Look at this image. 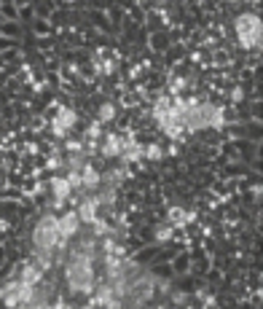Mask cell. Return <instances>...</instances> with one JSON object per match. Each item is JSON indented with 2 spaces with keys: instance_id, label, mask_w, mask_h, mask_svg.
<instances>
[{
  "instance_id": "1",
  "label": "cell",
  "mask_w": 263,
  "mask_h": 309,
  "mask_svg": "<svg viewBox=\"0 0 263 309\" xmlns=\"http://www.w3.org/2000/svg\"><path fill=\"white\" fill-rule=\"evenodd\" d=\"M65 277H67V288L73 293H94V237H86L65 261Z\"/></svg>"
},
{
  "instance_id": "2",
  "label": "cell",
  "mask_w": 263,
  "mask_h": 309,
  "mask_svg": "<svg viewBox=\"0 0 263 309\" xmlns=\"http://www.w3.org/2000/svg\"><path fill=\"white\" fill-rule=\"evenodd\" d=\"M223 124H226V116H223L220 105L193 102L183 119V129L185 132H202V129H220Z\"/></svg>"
},
{
  "instance_id": "3",
  "label": "cell",
  "mask_w": 263,
  "mask_h": 309,
  "mask_svg": "<svg viewBox=\"0 0 263 309\" xmlns=\"http://www.w3.org/2000/svg\"><path fill=\"white\" fill-rule=\"evenodd\" d=\"M234 30H236V38H239V46H242V49H258L260 46L263 22H260L258 14H252V11L239 14L234 19Z\"/></svg>"
},
{
  "instance_id": "4",
  "label": "cell",
  "mask_w": 263,
  "mask_h": 309,
  "mask_svg": "<svg viewBox=\"0 0 263 309\" xmlns=\"http://www.w3.org/2000/svg\"><path fill=\"white\" fill-rule=\"evenodd\" d=\"M59 226H57V215H43L33 229V247L35 253H54V245L59 239Z\"/></svg>"
},
{
  "instance_id": "5",
  "label": "cell",
  "mask_w": 263,
  "mask_h": 309,
  "mask_svg": "<svg viewBox=\"0 0 263 309\" xmlns=\"http://www.w3.org/2000/svg\"><path fill=\"white\" fill-rule=\"evenodd\" d=\"M140 274V272H137ZM153 298V277L148 274H140V277H132L129 274V282H126V293H123V306H143Z\"/></svg>"
},
{
  "instance_id": "6",
  "label": "cell",
  "mask_w": 263,
  "mask_h": 309,
  "mask_svg": "<svg viewBox=\"0 0 263 309\" xmlns=\"http://www.w3.org/2000/svg\"><path fill=\"white\" fill-rule=\"evenodd\" d=\"M57 226H59V234L65 237V239H70L78 234V229H81V218H78V213H65L62 218H57Z\"/></svg>"
},
{
  "instance_id": "7",
  "label": "cell",
  "mask_w": 263,
  "mask_h": 309,
  "mask_svg": "<svg viewBox=\"0 0 263 309\" xmlns=\"http://www.w3.org/2000/svg\"><path fill=\"white\" fill-rule=\"evenodd\" d=\"M51 191H54V204H62V202H67L70 199V194H73V188H70V183H67V177H59V175H54L51 177Z\"/></svg>"
},
{
  "instance_id": "8",
  "label": "cell",
  "mask_w": 263,
  "mask_h": 309,
  "mask_svg": "<svg viewBox=\"0 0 263 309\" xmlns=\"http://www.w3.org/2000/svg\"><path fill=\"white\" fill-rule=\"evenodd\" d=\"M97 210H99L97 196L83 199V202L78 204V218H81V223H94V221H97Z\"/></svg>"
},
{
  "instance_id": "9",
  "label": "cell",
  "mask_w": 263,
  "mask_h": 309,
  "mask_svg": "<svg viewBox=\"0 0 263 309\" xmlns=\"http://www.w3.org/2000/svg\"><path fill=\"white\" fill-rule=\"evenodd\" d=\"M193 218H196V213H188V210H183V207H169V213H167L169 226H183V223H191Z\"/></svg>"
},
{
  "instance_id": "10",
  "label": "cell",
  "mask_w": 263,
  "mask_h": 309,
  "mask_svg": "<svg viewBox=\"0 0 263 309\" xmlns=\"http://www.w3.org/2000/svg\"><path fill=\"white\" fill-rule=\"evenodd\" d=\"M99 183H102V175H99L91 164H83L81 167V185H83V188L91 191V188H97Z\"/></svg>"
},
{
  "instance_id": "11",
  "label": "cell",
  "mask_w": 263,
  "mask_h": 309,
  "mask_svg": "<svg viewBox=\"0 0 263 309\" xmlns=\"http://www.w3.org/2000/svg\"><path fill=\"white\" fill-rule=\"evenodd\" d=\"M19 280L25 282V285H41V280H43V269L38 266V264H27L25 269H22Z\"/></svg>"
},
{
  "instance_id": "12",
  "label": "cell",
  "mask_w": 263,
  "mask_h": 309,
  "mask_svg": "<svg viewBox=\"0 0 263 309\" xmlns=\"http://www.w3.org/2000/svg\"><path fill=\"white\" fill-rule=\"evenodd\" d=\"M121 148H123V140L118 135H107L105 143H102V156L113 159V156H121Z\"/></svg>"
},
{
  "instance_id": "13",
  "label": "cell",
  "mask_w": 263,
  "mask_h": 309,
  "mask_svg": "<svg viewBox=\"0 0 263 309\" xmlns=\"http://www.w3.org/2000/svg\"><path fill=\"white\" fill-rule=\"evenodd\" d=\"M121 156L123 161H140L143 159V145H137V143H123V148H121Z\"/></svg>"
},
{
  "instance_id": "14",
  "label": "cell",
  "mask_w": 263,
  "mask_h": 309,
  "mask_svg": "<svg viewBox=\"0 0 263 309\" xmlns=\"http://www.w3.org/2000/svg\"><path fill=\"white\" fill-rule=\"evenodd\" d=\"M57 121H59L65 129H70L73 124L78 121V116H75V111H70V108H62V111L57 113Z\"/></svg>"
},
{
  "instance_id": "15",
  "label": "cell",
  "mask_w": 263,
  "mask_h": 309,
  "mask_svg": "<svg viewBox=\"0 0 263 309\" xmlns=\"http://www.w3.org/2000/svg\"><path fill=\"white\" fill-rule=\"evenodd\" d=\"M169 105H172V99H169V97H159L156 99V105H153V119H161V116H164L167 111H169Z\"/></svg>"
},
{
  "instance_id": "16",
  "label": "cell",
  "mask_w": 263,
  "mask_h": 309,
  "mask_svg": "<svg viewBox=\"0 0 263 309\" xmlns=\"http://www.w3.org/2000/svg\"><path fill=\"white\" fill-rule=\"evenodd\" d=\"M115 119V105L113 102H105L102 108H99V124H107V121H113Z\"/></svg>"
},
{
  "instance_id": "17",
  "label": "cell",
  "mask_w": 263,
  "mask_h": 309,
  "mask_svg": "<svg viewBox=\"0 0 263 309\" xmlns=\"http://www.w3.org/2000/svg\"><path fill=\"white\" fill-rule=\"evenodd\" d=\"M161 156H164V151H161V145L151 143L148 148H143V159H151V161H159Z\"/></svg>"
},
{
  "instance_id": "18",
  "label": "cell",
  "mask_w": 263,
  "mask_h": 309,
  "mask_svg": "<svg viewBox=\"0 0 263 309\" xmlns=\"http://www.w3.org/2000/svg\"><path fill=\"white\" fill-rule=\"evenodd\" d=\"M83 164H86V156H83L81 151L70 156V172H81V167H83Z\"/></svg>"
},
{
  "instance_id": "19",
  "label": "cell",
  "mask_w": 263,
  "mask_h": 309,
  "mask_svg": "<svg viewBox=\"0 0 263 309\" xmlns=\"http://www.w3.org/2000/svg\"><path fill=\"white\" fill-rule=\"evenodd\" d=\"M169 237H172V226H169V223H164V226L156 229V239H159V242H167Z\"/></svg>"
},
{
  "instance_id": "20",
  "label": "cell",
  "mask_w": 263,
  "mask_h": 309,
  "mask_svg": "<svg viewBox=\"0 0 263 309\" xmlns=\"http://www.w3.org/2000/svg\"><path fill=\"white\" fill-rule=\"evenodd\" d=\"M86 135L91 137V140H94V137H99V135H102V124H99V121H94V124H89V129H86Z\"/></svg>"
},
{
  "instance_id": "21",
  "label": "cell",
  "mask_w": 263,
  "mask_h": 309,
  "mask_svg": "<svg viewBox=\"0 0 263 309\" xmlns=\"http://www.w3.org/2000/svg\"><path fill=\"white\" fill-rule=\"evenodd\" d=\"M67 183H70L73 191L75 188H83V185H81V172H70V175H67Z\"/></svg>"
},
{
  "instance_id": "22",
  "label": "cell",
  "mask_w": 263,
  "mask_h": 309,
  "mask_svg": "<svg viewBox=\"0 0 263 309\" xmlns=\"http://www.w3.org/2000/svg\"><path fill=\"white\" fill-rule=\"evenodd\" d=\"M185 86H188V81H185V78H175V81H172V89H169V91H172V94H180Z\"/></svg>"
},
{
  "instance_id": "23",
  "label": "cell",
  "mask_w": 263,
  "mask_h": 309,
  "mask_svg": "<svg viewBox=\"0 0 263 309\" xmlns=\"http://www.w3.org/2000/svg\"><path fill=\"white\" fill-rule=\"evenodd\" d=\"M51 135H57V137H65V135H67V129L62 127V124H59L57 119H54V121H51Z\"/></svg>"
},
{
  "instance_id": "24",
  "label": "cell",
  "mask_w": 263,
  "mask_h": 309,
  "mask_svg": "<svg viewBox=\"0 0 263 309\" xmlns=\"http://www.w3.org/2000/svg\"><path fill=\"white\" fill-rule=\"evenodd\" d=\"M67 151H70V153H78V151H83V145H81V143H67Z\"/></svg>"
},
{
  "instance_id": "25",
  "label": "cell",
  "mask_w": 263,
  "mask_h": 309,
  "mask_svg": "<svg viewBox=\"0 0 263 309\" xmlns=\"http://www.w3.org/2000/svg\"><path fill=\"white\" fill-rule=\"evenodd\" d=\"M252 3H260V0H252Z\"/></svg>"
}]
</instances>
